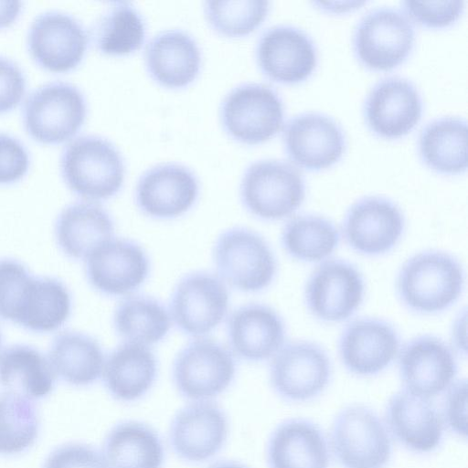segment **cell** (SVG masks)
<instances>
[{
    "label": "cell",
    "mask_w": 468,
    "mask_h": 468,
    "mask_svg": "<svg viewBox=\"0 0 468 468\" xmlns=\"http://www.w3.org/2000/svg\"><path fill=\"white\" fill-rule=\"evenodd\" d=\"M70 295L59 281L33 277L24 265L0 260V316L35 332L60 327L70 314Z\"/></svg>",
    "instance_id": "6da1fadb"
},
{
    "label": "cell",
    "mask_w": 468,
    "mask_h": 468,
    "mask_svg": "<svg viewBox=\"0 0 468 468\" xmlns=\"http://www.w3.org/2000/svg\"><path fill=\"white\" fill-rule=\"evenodd\" d=\"M464 286V271L451 254L425 250L408 259L399 271L397 292L410 311L431 314L450 308Z\"/></svg>",
    "instance_id": "7a4b0ae2"
},
{
    "label": "cell",
    "mask_w": 468,
    "mask_h": 468,
    "mask_svg": "<svg viewBox=\"0 0 468 468\" xmlns=\"http://www.w3.org/2000/svg\"><path fill=\"white\" fill-rule=\"evenodd\" d=\"M327 439L331 455L342 468H384L392 455V440L384 420L363 404L342 409Z\"/></svg>",
    "instance_id": "3957f363"
},
{
    "label": "cell",
    "mask_w": 468,
    "mask_h": 468,
    "mask_svg": "<svg viewBox=\"0 0 468 468\" xmlns=\"http://www.w3.org/2000/svg\"><path fill=\"white\" fill-rule=\"evenodd\" d=\"M60 165L69 187L90 200L114 196L124 181L122 154L110 141L98 135H81L70 141L61 153Z\"/></svg>",
    "instance_id": "277c9868"
},
{
    "label": "cell",
    "mask_w": 468,
    "mask_h": 468,
    "mask_svg": "<svg viewBox=\"0 0 468 468\" xmlns=\"http://www.w3.org/2000/svg\"><path fill=\"white\" fill-rule=\"evenodd\" d=\"M305 197L301 171L285 160L267 158L251 163L240 183V197L254 216L276 220L291 216Z\"/></svg>",
    "instance_id": "5b68a950"
},
{
    "label": "cell",
    "mask_w": 468,
    "mask_h": 468,
    "mask_svg": "<svg viewBox=\"0 0 468 468\" xmlns=\"http://www.w3.org/2000/svg\"><path fill=\"white\" fill-rule=\"evenodd\" d=\"M213 260L222 282L247 292L268 287L277 270L274 254L266 240L241 227L231 228L219 235Z\"/></svg>",
    "instance_id": "8992f818"
},
{
    "label": "cell",
    "mask_w": 468,
    "mask_h": 468,
    "mask_svg": "<svg viewBox=\"0 0 468 468\" xmlns=\"http://www.w3.org/2000/svg\"><path fill=\"white\" fill-rule=\"evenodd\" d=\"M87 112L86 100L74 84L62 80L44 83L25 100L23 120L28 133L46 143L71 137L81 126Z\"/></svg>",
    "instance_id": "52a82bcc"
},
{
    "label": "cell",
    "mask_w": 468,
    "mask_h": 468,
    "mask_svg": "<svg viewBox=\"0 0 468 468\" xmlns=\"http://www.w3.org/2000/svg\"><path fill=\"white\" fill-rule=\"evenodd\" d=\"M235 374L231 351L207 338L193 340L182 348L172 369L176 390L189 401L213 400L231 385Z\"/></svg>",
    "instance_id": "ba28073f"
},
{
    "label": "cell",
    "mask_w": 468,
    "mask_h": 468,
    "mask_svg": "<svg viewBox=\"0 0 468 468\" xmlns=\"http://www.w3.org/2000/svg\"><path fill=\"white\" fill-rule=\"evenodd\" d=\"M415 41L413 22L392 6L370 9L357 22L353 35L358 59L374 69H389L402 62Z\"/></svg>",
    "instance_id": "9c48e42d"
},
{
    "label": "cell",
    "mask_w": 468,
    "mask_h": 468,
    "mask_svg": "<svg viewBox=\"0 0 468 468\" xmlns=\"http://www.w3.org/2000/svg\"><path fill=\"white\" fill-rule=\"evenodd\" d=\"M224 129L250 144L275 135L283 124L284 107L278 92L262 83H243L232 89L220 107Z\"/></svg>",
    "instance_id": "30bf717a"
},
{
    "label": "cell",
    "mask_w": 468,
    "mask_h": 468,
    "mask_svg": "<svg viewBox=\"0 0 468 468\" xmlns=\"http://www.w3.org/2000/svg\"><path fill=\"white\" fill-rule=\"evenodd\" d=\"M271 358L270 384L283 400L310 401L320 396L330 382L331 361L325 351L314 343L289 342Z\"/></svg>",
    "instance_id": "8fae6325"
},
{
    "label": "cell",
    "mask_w": 468,
    "mask_h": 468,
    "mask_svg": "<svg viewBox=\"0 0 468 468\" xmlns=\"http://www.w3.org/2000/svg\"><path fill=\"white\" fill-rule=\"evenodd\" d=\"M229 430L228 416L215 401H188L172 419L169 443L175 454L184 462L201 463L221 451Z\"/></svg>",
    "instance_id": "7c38bea8"
},
{
    "label": "cell",
    "mask_w": 468,
    "mask_h": 468,
    "mask_svg": "<svg viewBox=\"0 0 468 468\" xmlns=\"http://www.w3.org/2000/svg\"><path fill=\"white\" fill-rule=\"evenodd\" d=\"M405 229L404 215L392 200L381 196L357 199L347 209L342 233L351 249L366 256L390 251Z\"/></svg>",
    "instance_id": "4fadbf2b"
},
{
    "label": "cell",
    "mask_w": 468,
    "mask_h": 468,
    "mask_svg": "<svg viewBox=\"0 0 468 468\" xmlns=\"http://www.w3.org/2000/svg\"><path fill=\"white\" fill-rule=\"evenodd\" d=\"M365 292L361 273L341 260L322 262L310 275L304 289L305 303L318 320L338 323L360 306Z\"/></svg>",
    "instance_id": "5bb4252c"
},
{
    "label": "cell",
    "mask_w": 468,
    "mask_h": 468,
    "mask_svg": "<svg viewBox=\"0 0 468 468\" xmlns=\"http://www.w3.org/2000/svg\"><path fill=\"white\" fill-rule=\"evenodd\" d=\"M229 307L225 283L206 271L184 276L176 284L170 302V314L183 333L199 336L211 332L224 319Z\"/></svg>",
    "instance_id": "9a60e30c"
},
{
    "label": "cell",
    "mask_w": 468,
    "mask_h": 468,
    "mask_svg": "<svg viewBox=\"0 0 468 468\" xmlns=\"http://www.w3.org/2000/svg\"><path fill=\"white\" fill-rule=\"evenodd\" d=\"M399 373L403 388L432 399L455 380L457 361L441 339L422 335L408 341L399 351Z\"/></svg>",
    "instance_id": "2e32d148"
},
{
    "label": "cell",
    "mask_w": 468,
    "mask_h": 468,
    "mask_svg": "<svg viewBox=\"0 0 468 468\" xmlns=\"http://www.w3.org/2000/svg\"><path fill=\"white\" fill-rule=\"evenodd\" d=\"M384 423L391 438L418 454L438 449L445 431L440 410L431 399L404 388L388 399Z\"/></svg>",
    "instance_id": "e0dca14e"
},
{
    "label": "cell",
    "mask_w": 468,
    "mask_h": 468,
    "mask_svg": "<svg viewBox=\"0 0 468 468\" xmlns=\"http://www.w3.org/2000/svg\"><path fill=\"white\" fill-rule=\"evenodd\" d=\"M399 337L388 322L359 318L342 331L338 354L346 369L357 377H373L390 366L399 351Z\"/></svg>",
    "instance_id": "ac0fdd59"
},
{
    "label": "cell",
    "mask_w": 468,
    "mask_h": 468,
    "mask_svg": "<svg viewBox=\"0 0 468 468\" xmlns=\"http://www.w3.org/2000/svg\"><path fill=\"white\" fill-rule=\"evenodd\" d=\"M28 48L43 67L64 71L75 67L88 45V34L82 23L72 15L48 10L32 20L27 35Z\"/></svg>",
    "instance_id": "d6986e66"
},
{
    "label": "cell",
    "mask_w": 468,
    "mask_h": 468,
    "mask_svg": "<svg viewBox=\"0 0 468 468\" xmlns=\"http://www.w3.org/2000/svg\"><path fill=\"white\" fill-rule=\"evenodd\" d=\"M256 58L262 72L271 80L295 83L312 74L317 64V49L304 30L276 25L261 35Z\"/></svg>",
    "instance_id": "ffe728a7"
},
{
    "label": "cell",
    "mask_w": 468,
    "mask_h": 468,
    "mask_svg": "<svg viewBox=\"0 0 468 468\" xmlns=\"http://www.w3.org/2000/svg\"><path fill=\"white\" fill-rule=\"evenodd\" d=\"M149 259L135 242L111 239L96 247L86 258V273L90 284L112 296L129 294L146 280Z\"/></svg>",
    "instance_id": "44dd1931"
},
{
    "label": "cell",
    "mask_w": 468,
    "mask_h": 468,
    "mask_svg": "<svg viewBox=\"0 0 468 468\" xmlns=\"http://www.w3.org/2000/svg\"><path fill=\"white\" fill-rule=\"evenodd\" d=\"M283 143L290 158L308 169H321L335 163L346 148L340 124L319 112H303L284 125Z\"/></svg>",
    "instance_id": "7402d4cb"
},
{
    "label": "cell",
    "mask_w": 468,
    "mask_h": 468,
    "mask_svg": "<svg viewBox=\"0 0 468 468\" xmlns=\"http://www.w3.org/2000/svg\"><path fill=\"white\" fill-rule=\"evenodd\" d=\"M422 113L421 95L407 78L388 76L378 80L364 102L367 125L377 134L397 138L408 133Z\"/></svg>",
    "instance_id": "603a6c76"
},
{
    "label": "cell",
    "mask_w": 468,
    "mask_h": 468,
    "mask_svg": "<svg viewBox=\"0 0 468 468\" xmlns=\"http://www.w3.org/2000/svg\"><path fill=\"white\" fill-rule=\"evenodd\" d=\"M198 195V182L186 166L156 165L139 178L135 199L139 208L155 218H173L186 212Z\"/></svg>",
    "instance_id": "cb8c5ba5"
},
{
    "label": "cell",
    "mask_w": 468,
    "mask_h": 468,
    "mask_svg": "<svg viewBox=\"0 0 468 468\" xmlns=\"http://www.w3.org/2000/svg\"><path fill=\"white\" fill-rule=\"evenodd\" d=\"M328 439L313 420L291 418L271 432L266 445L268 468H329Z\"/></svg>",
    "instance_id": "d4e9b609"
},
{
    "label": "cell",
    "mask_w": 468,
    "mask_h": 468,
    "mask_svg": "<svg viewBox=\"0 0 468 468\" xmlns=\"http://www.w3.org/2000/svg\"><path fill=\"white\" fill-rule=\"evenodd\" d=\"M227 336L232 354L259 362L271 358L283 346L285 326L272 308L250 303L239 307L229 317Z\"/></svg>",
    "instance_id": "484cf974"
},
{
    "label": "cell",
    "mask_w": 468,
    "mask_h": 468,
    "mask_svg": "<svg viewBox=\"0 0 468 468\" xmlns=\"http://www.w3.org/2000/svg\"><path fill=\"white\" fill-rule=\"evenodd\" d=\"M201 54L194 37L181 29L156 34L145 48V64L151 76L160 84L181 88L198 74Z\"/></svg>",
    "instance_id": "4316f807"
},
{
    "label": "cell",
    "mask_w": 468,
    "mask_h": 468,
    "mask_svg": "<svg viewBox=\"0 0 468 468\" xmlns=\"http://www.w3.org/2000/svg\"><path fill=\"white\" fill-rule=\"evenodd\" d=\"M156 374L154 354L146 346L125 342L109 354L101 376L107 391L114 399L130 403L148 393Z\"/></svg>",
    "instance_id": "83f0119b"
},
{
    "label": "cell",
    "mask_w": 468,
    "mask_h": 468,
    "mask_svg": "<svg viewBox=\"0 0 468 468\" xmlns=\"http://www.w3.org/2000/svg\"><path fill=\"white\" fill-rule=\"evenodd\" d=\"M101 453L108 468H163L165 452L154 429L129 420L108 431Z\"/></svg>",
    "instance_id": "f1b7e54d"
},
{
    "label": "cell",
    "mask_w": 468,
    "mask_h": 468,
    "mask_svg": "<svg viewBox=\"0 0 468 468\" xmlns=\"http://www.w3.org/2000/svg\"><path fill=\"white\" fill-rule=\"evenodd\" d=\"M113 230L108 212L101 206L87 201L66 207L56 223L58 245L75 259H86L96 247L112 239Z\"/></svg>",
    "instance_id": "f546056e"
},
{
    "label": "cell",
    "mask_w": 468,
    "mask_h": 468,
    "mask_svg": "<svg viewBox=\"0 0 468 468\" xmlns=\"http://www.w3.org/2000/svg\"><path fill=\"white\" fill-rule=\"evenodd\" d=\"M418 147L422 161L433 170L455 174L467 167V122L446 115L428 122L420 130Z\"/></svg>",
    "instance_id": "4dcf8cb0"
},
{
    "label": "cell",
    "mask_w": 468,
    "mask_h": 468,
    "mask_svg": "<svg viewBox=\"0 0 468 468\" xmlns=\"http://www.w3.org/2000/svg\"><path fill=\"white\" fill-rule=\"evenodd\" d=\"M54 383L50 363L38 350L16 345L0 354V385L5 391L40 399L53 389Z\"/></svg>",
    "instance_id": "1f68e13d"
},
{
    "label": "cell",
    "mask_w": 468,
    "mask_h": 468,
    "mask_svg": "<svg viewBox=\"0 0 468 468\" xmlns=\"http://www.w3.org/2000/svg\"><path fill=\"white\" fill-rule=\"evenodd\" d=\"M55 374L74 386H87L102 374L104 356L99 343L77 332H63L52 343L48 354Z\"/></svg>",
    "instance_id": "d6a6232c"
},
{
    "label": "cell",
    "mask_w": 468,
    "mask_h": 468,
    "mask_svg": "<svg viewBox=\"0 0 468 468\" xmlns=\"http://www.w3.org/2000/svg\"><path fill=\"white\" fill-rule=\"evenodd\" d=\"M96 48L109 55H125L144 42L146 25L141 13L129 2L115 1L96 18L90 28Z\"/></svg>",
    "instance_id": "836d02e7"
},
{
    "label": "cell",
    "mask_w": 468,
    "mask_h": 468,
    "mask_svg": "<svg viewBox=\"0 0 468 468\" xmlns=\"http://www.w3.org/2000/svg\"><path fill=\"white\" fill-rule=\"evenodd\" d=\"M339 239L337 229L329 219L312 214L290 218L281 236L287 254L303 262L325 260L338 246Z\"/></svg>",
    "instance_id": "e575fe53"
},
{
    "label": "cell",
    "mask_w": 468,
    "mask_h": 468,
    "mask_svg": "<svg viewBox=\"0 0 468 468\" xmlns=\"http://www.w3.org/2000/svg\"><path fill=\"white\" fill-rule=\"evenodd\" d=\"M114 328L126 343L143 346L162 340L171 327V318L165 306L147 296L123 300L113 315Z\"/></svg>",
    "instance_id": "d590c367"
},
{
    "label": "cell",
    "mask_w": 468,
    "mask_h": 468,
    "mask_svg": "<svg viewBox=\"0 0 468 468\" xmlns=\"http://www.w3.org/2000/svg\"><path fill=\"white\" fill-rule=\"evenodd\" d=\"M37 432L38 418L31 399L8 391L0 394V454L24 452Z\"/></svg>",
    "instance_id": "8d00e7d4"
},
{
    "label": "cell",
    "mask_w": 468,
    "mask_h": 468,
    "mask_svg": "<svg viewBox=\"0 0 468 468\" xmlns=\"http://www.w3.org/2000/svg\"><path fill=\"white\" fill-rule=\"evenodd\" d=\"M205 14L218 32L229 37L244 36L253 31L266 17L268 1H207Z\"/></svg>",
    "instance_id": "74e56055"
},
{
    "label": "cell",
    "mask_w": 468,
    "mask_h": 468,
    "mask_svg": "<svg viewBox=\"0 0 468 468\" xmlns=\"http://www.w3.org/2000/svg\"><path fill=\"white\" fill-rule=\"evenodd\" d=\"M404 12L420 25L442 27L452 24L463 10L464 2L451 1H403Z\"/></svg>",
    "instance_id": "f35d334b"
},
{
    "label": "cell",
    "mask_w": 468,
    "mask_h": 468,
    "mask_svg": "<svg viewBox=\"0 0 468 468\" xmlns=\"http://www.w3.org/2000/svg\"><path fill=\"white\" fill-rule=\"evenodd\" d=\"M441 416L444 428L459 438L467 437V380H454L443 392Z\"/></svg>",
    "instance_id": "ab89813d"
},
{
    "label": "cell",
    "mask_w": 468,
    "mask_h": 468,
    "mask_svg": "<svg viewBox=\"0 0 468 468\" xmlns=\"http://www.w3.org/2000/svg\"><path fill=\"white\" fill-rule=\"evenodd\" d=\"M43 468H108L101 452L85 443H68L55 449Z\"/></svg>",
    "instance_id": "60d3db41"
},
{
    "label": "cell",
    "mask_w": 468,
    "mask_h": 468,
    "mask_svg": "<svg viewBox=\"0 0 468 468\" xmlns=\"http://www.w3.org/2000/svg\"><path fill=\"white\" fill-rule=\"evenodd\" d=\"M28 152L16 137L0 133V183L20 178L27 170Z\"/></svg>",
    "instance_id": "b9f144b4"
},
{
    "label": "cell",
    "mask_w": 468,
    "mask_h": 468,
    "mask_svg": "<svg viewBox=\"0 0 468 468\" xmlns=\"http://www.w3.org/2000/svg\"><path fill=\"white\" fill-rule=\"evenodd\" d=\"M26 90V76L20 66L0 55V112L16 106Z\"/></svg>",
    "instance_id": "7bdbcfd3"
},
{
    "label": "cell",
    "mask_w": 468,
    "mask_h": 468,
    "mask_svg": "<svg viewBox=\"0 0 468 468\" xmlns=\"http://www.w3.org/2000/svg\"><path fill=\"white\" fill-rule=\"evenodd\" d=\"M466 328V312L463 311V314L455 320L452 326V339L453 346L456 349H458L461 353L465 355L466 352V337H465V330Z\"/></svg>",
    "instance_id": "ee69618b"
},
{
    "label": "cell",
    "mask_w": 468,
    "mask_h": 468,
    "mask_svg": "<svg viewBox=\"0 0 468 468\" xmlns=\"http://www.w3.org/2000/svg\"><path fill=\"white\" fill-rule=\"evenodd\" d=\"M20 0H0V27L14 21L21 10Z\"/></svg>",
    "instance_id": "f6af8a7d"
},
{
    "label": "cell",
    "mask_w": 468,
    "mask_h": 468,
    "mask_svg": "<svg viewBox=\"0 0 468 468\" xmlns=\"http://www.w3.org/2000/svg\"><path fill=\"white\" fill-rule=\"evenodd\" d=\"M315 5H318L321 9L331 11V12H346L352 9H356L365 4L364 1H317L314 2Z\"/></svg>",
    "instance_id": "bcb514c9"
},
{
    "label": "cell",
    "mask_w": 468,
    "mask_h": 468,
    "mask_svg": "<svg viewBox=\"0 0 468 468\" xmlns=\"http://www.w3.org/2000/svg\"><path fill=\"white\" fill-rule=\"evenodd\" d=\"M207 468H248L241 463L232 460H222L212 463Z\"/></svg>",
    "instance_id": "7dc6e473"
},
{
    "label": "cell",
    "mask_w": 468,
    "mask_h": 468,
    "mask_svg": "<svg viewBox=\"0 0 468 468\" xmlns=\"http://www.w3.org/2000/svg\"><path fill=\"white\" fill-rule=\"evenodd\" d=\"M1 344H2V335H1V333H0V348H1Z\"/></svg>",
    "instance_id": "c3c4849f"
}]
</instances>
